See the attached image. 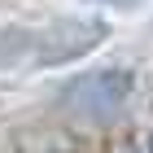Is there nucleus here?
Wrapping results in <instances>:
<instances>
[{
	"instance_id": "1",
	"label": "nucleus",
	"mask_w": 153,
	"mask_h": 153,
	"mask_svg": "<svg viewBox=\"0 0 153 153\" xmlns=\"http://www.w3.org/2000/svg\"><path fill=\"white\" fill-rule=\"evenodd\" d=\"M74 26L61 22V26H48V31H4L0 35V66L4 61H13L18 53H35L39 48H48V57H66V53H79V35L70 39Z\"/></svg>"
},
{
	"instance_id": "2",
	"label": "nucleus",
	"mask_w": 153,
	"mask_h": 153,
	"mask_svg": "<svg viewBox=\"0 0 153 153\" xmlns=\"http://www.w3.org/2000/svg\"><path fill=\"white\" fill-rule=\"evenodd\" d=\"M105 4H118V0H105Z\"/></svg>"
}]
</instances>
